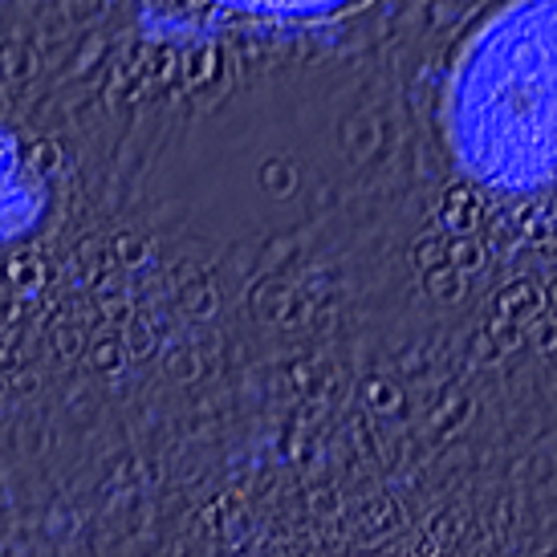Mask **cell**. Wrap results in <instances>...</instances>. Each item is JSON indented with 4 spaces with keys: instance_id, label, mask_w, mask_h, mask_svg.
<instances>
[{
    "instance_id": "obj_2",
    "label": "cell",
    "mask_w": 557,
    "mask_h": 557,
    "mask_svg": "<svg viewBox=\"0 0 557 557\" xmlns=\"http://www.w3.org/2000/svg\"><path fill=\"white\" fill-rule=\"evenodd\" d=\"M41 208H46V187L21 151V143L0 126V245L29 233Z\"/></svg>"
},
{
    "instance_id": "obj_3",
    "label": "cell",
    "mask_w": 557,
    "mask_h": 557,
    "mask_svg": "<svg viewBox=\"0 0 557 557\" xmlns=\"http://www.w3.org/2000/svg\"><path fill=\"white\" fill-rule=\"evenodd\" d=\"M208 4L248 21H269V25H310V21L350 13L367 0H208Z\"/></svg>"
},
{
    "instance_id": "obj_1",
    "label": "cell",
    "mask_w": 557,
    "mask_h": 557,
    "mask_svg": "<svg viewBox=\"0 0 557 557\" xmlns=\"http://www.w3.org/2000/svg\"><path fill=\"white\" fill-rule=\"evenodd\" d=\"M448 143L476 184L529 196L554 180V0H505L448 82Z\"/></svg>"
}]
</instances>
